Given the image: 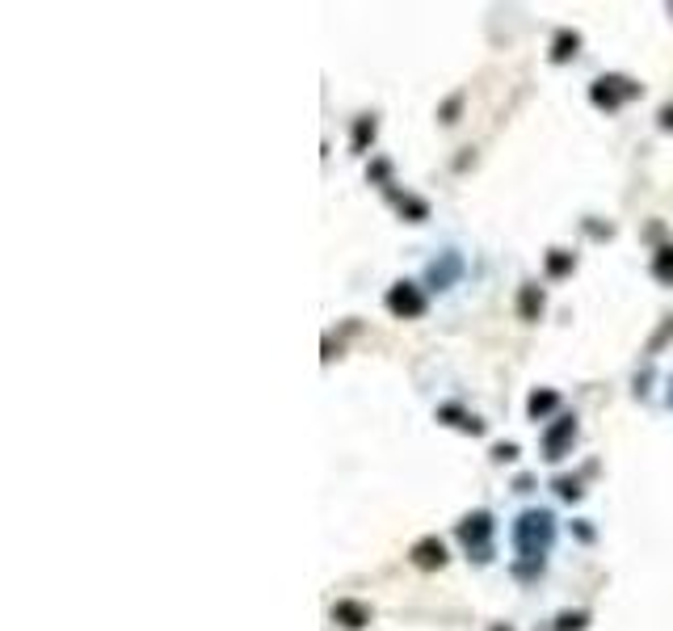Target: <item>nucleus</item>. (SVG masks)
I'll return each mask as SVG.
<instances>
[{
	"label": "nucleus",
	"instance_id": "1",
	"mask_svg": "<svg viewBox=\"0 0 673 631\" xmlns=\"http://www.w3.org/2000/svg\"><path fill=\"white\" fill-rule=\"evenodd\" d=\"M514 539H518L522 556H543L547 543H552V518H547V514H522Z\"/></svg>",
	"mask_w": 673,
	"mask_h": 631
},
{
	"label": "nucleus",
	"instance_id": "2",
	"mask_svg": "<svg viewBox=\"0 0 673 631\" xmlns=\"http://www.w3.org/2000/svg\"><path fill=\"white\" fill-rule=\"evenodd\" d=\"M387 308H392L396 316H421V312H425V299L409 287V282H400V287L387 295Z\"/></svg>",
	"mask_w": 673,
	"mask_h": 631
},
{
	"label": "nucleus",
	"instance_id": "3",
	"mask_svg": "<svg viewBox=\"0 0 673 631\" xmlns=\"http://www.w3.org/2000/svg\"><path fill=\"white\" fill-rule=\"evenodd\" d=\"M413 560H417L421 568H438V564L446 560V547H442L438 539H421V543L413 547Z\"/></svg>",
	"mask_w": 673,
	"mask_h": 631
},
{
	"label": "nucleus",
	"instance_id": "4",
	"mask_svg": "<svg viewBox=\"0 0 673 631\" xmlns=\"http://www.w3.org/2000/svg\"><path fill=\"white\" fill-rule=\"evenodd\" d=\"M488 531H493V522H488V514H476V518H467L463 522V543L467 547H480V552H484V539H488Z\"/></svg>",
	"mask_w": 673,
	"mask_h": 631
},
{
	"label": "nucleus",
	"instance_id": "5",
	"mask_svg": "<svg viewBox=\"0 0 673 631\" xmlns=\"http://www.w3.org/2000/svg\"><path fill=\"white\" fill-rule=\"evenodd\" d=\"M573 434H577V425H573V421H568V417H564V421L556 425V430H552V434H547V442H543V446H547V459H560V446H564L568 438H573Z\"/></svg>",
	"mask_w": 673,
	"mask_h": 631
},
{
	"label": "nucleus",
	"instance_id": "6",
	"mask_svg": "<svg viewBox=\"0 0 673 631\" xmlns=\"http://www.w3.org/2000/svg\"><path fill=\"white\" fill-rule=\"evenodd\" d=\"M535 308H543V295H535V287L522 291V316H535Z\"/></svg>",
	"mask_w": 673,
	"mask_h": 631
},
{
	"label": "nucleus",
	"instance_id": "7",
	"mask_svg": "<svg viewBox=\"0 0 673 631\" xmlns=\"http://www.w3.org/2000/svg\"><path fill=\"white\" fill-rule=\"evenodd\" d=\"M552 404H556V396L552 392H543V396H530V413H547V409H552Z\"/></svg>",
	"mask_w": 673,
	"mask_h": 631
},
{
	"label": "nucleus",
	"instance_id": "8",
	"mask_svg": "<svg viewBox=\"0 0 673 631\" xmlns=\"http://www.w3.org/2000/svg\"><path fill=\"white\" fill-rule=\"evenodd\" d=\"M657 274H661V278H673V249H665V253L657 257Z\"/></svg>",
	"mask_w": 673,
	"mask_h": 631
}]
</instances>
